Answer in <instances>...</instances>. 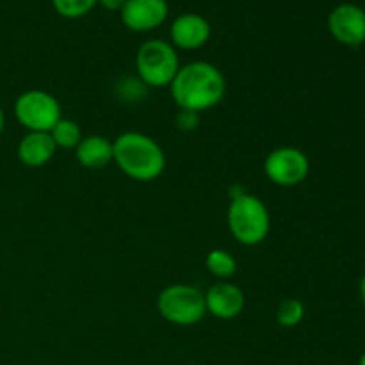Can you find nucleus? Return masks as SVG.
<instances>
[{
    "label": "nucleus",
    "mask_w": 365,
    "mask_h": 365,
    "mask_svg": "<svg viewBox=\"0 0 365 365\" xmlns=\"http://www.w3.org/2000/svg\"><path fill=\"white\" fill-rule=\"evenodd\" d=\"M48 134L52 135L53 145L63 150H75L78 146V143L82 141V130L77 121L64 120V118H61L53 125V128Z\"/></svg>",
    "instance_id": "14"
},
{
    "label": "nucleus",
    "mask_w": 365,
    "mask_h": 365,
    "mask_svg": "<svg viewBox=\"0 0 365 365\" xmlns=\"http://www.w3.org/2000/svg\"><path fill=\"white\" fill-rule=\"evenodd\" d=\"M57 146L48 132H29L18 145V159L29 168L45 166L53 159Z\"/></svg>",
    "instance_id": "12"
},
{
    "label": "nucleus",
    "mask_w": 365,
    "mask_h": 365,
    "mask_svg": "<svg viewBox=\"0 0 365 365\" xmlns=\"http://www.w3.org/2000/svg\"><path fill=\"white\" fill-rule=\"evenodd\" d=\"M171 41L182 50L202 48L210 38V24L196 13H184L177 16L170 29Z\"/></svg>",
    "instance_id": "10"
},
{
    "label": "nucleus",
    "mask_w": 365,
    "mask_h": 365,
    "mask_svg": "<svg viewBox=\"0 0 365 365\" xmlns=\"http://www.w3.org/2000/svg\"><path fill=\"white\" fill-rule=\"evenodd\" d=\"M98 0H52L57 13L64 18H81L88 14Z\"/></svg>",
    "instance_id": "17"
},
{
    "label": "nucleus",
    "mask_w": 365,
    "mask_h": 365,
    "mask_svg": "<svg viewBox=\"0 0 365 365\" xmlns=\"http://www.w3.org/2000/svg\"><path fill=\"white\" fill-rule=\"evenodd\" d=\"M14 116L29 132H50L61 120V106L50 93L29 89L14 102Z\"/></svg>",
    "instance_id": "6"
},
{
    "label": "nucleus",
    "mask_w": 365,
    "mask_h": 365,
    "mask_svg": "<svg viewBox=\"0 0 365 365\" xmlns=\"http://www.w3.org/2000/svg\"><path fill=\"white\" fill-rule=\"evenodd\" d=\"M177 127L184 132H191L198 127L200 123V118L198 113H192V110H178L177 114Z\"/></svg>",
    "instance_id": "18"
},
{
    "label": "nucleus",
    "mask_w": 365,
    "mask_h": 365,
    "mask_svg": "<svg viewBox=\"0 0 365 365\" xmlns=\"http://www.w3.org/2000/svg\"><path fill=\"white\" fill-rule=\"evenodd\" d=\"M120 13L125 27L135 32H148L166 21L170 6L168 0H127Z\"/></svg>",
    "instance_id": "9"
},
{
    "label": "nucleus",
    "mask_w": 365,
    "mask_h": 365,
    "mask_svg": "<svg viewBox=\"0 0 365 365\" xmlns=\"http://www.w3.org/2000/svg\"><path fill=\"white\" fill-rule=\"evenodd\" d=\"M359 365H365V351H364V355L360 356V360H359Z\"/></svg>",
    "instance_id": "22"
},
{
    "label": "nucleus",
    "mask_w": 365,
    "mask_h": 365,
    "mask_svg": "<svg viewBox=\"0 0 365 365\" xmlns=\"http://www.w3.org/2000/svg\"><path fill=\"white\" fill-rule=\"evenodd\" d=\"M113 163L127 177L139 182L155 180L166 168L159 143L141 132H125L113 141Z\"/></svg>",
    "instance_id": "2"
},
{
    "label": "nucleus",
    "mask_w": 365,
    "mask_h": 365,
    "mask_svg": "<svg viewBox=\"0 0 365 365\" xmlns=\"http://www.w3.org/2000/svg\"><path fill=\"white\" fill-rule=\"evenodd\" d=\"M227 223L235 241L245 246L260 245L271 230V216L266 203L250 192L230 200Z\"/></svg>",
    "instance_id": "3"
},
{
    "label": "nucleus",
    "mask_w": 365,
    "mask_h": 365,
    "mask_svg": "<svg viewBox=\"0 0 365 365\" xmlns=\"http://www.w3.org/2000/svg\"><path fill=\"white\" fill-rule=\"evenodd\" d=\"M360 299H362V305L365 307V273L360 280Z\"/></svg>",
    "instance_id": "20"
},
{
    "label": "nucleus",
    "mask_w": 365,
    "mask_h": 365,
    "mask_svg": "<svg viewBox=\"0 0 365 365\" xmlns=\"http://www.w3.org/2000/svg\"><path fill=\"white\" fill-rule=\"evenodd\" d=\"M266 177L280 187L299 185L310 173V160L294 146H282L273 150L264 163Z\"/></svg>",
    "instance_id": "7"
},
{
    "label": "nucleus",
    "mask_w": 365,
    "mask_h": 365,
    "mask_svg": "<svg viewBox=\"0 0 365 365\" xmlns=\"http://www.w3.org/2000/svg\"><path fill=\"white\" fill-rule=\"evenodd\" d=\"M98 2L109 11H121L127 0H98Z\"/></svg>",
    "instance_id": "19"
},
{
    "label": "nucleus",
    "mask_w": 365,
    "mask_h": 365,
    "mask_svg": "<svg viewBox=\"0 0 365 365\" xmlns=\"http://www.w3.org/2000/svg\"><path fill=\"white\" fill-rule=\"evenodd\" d=\"M328 29L342 45H362L365 43V11L351 2L339 4L328 16Z\"/></svg>",
    "instance_id": "8"
},
{
    "label": "nucleus",
    "mask_w": 365,
    "mask_h": 365,
    "mask_svg": "<svg viewBox=\"0 0 365 365\" xmlns=\"http://www.w3.org/2000/svg\"><path fill=\"white\" fill-rule=\"evenodd\" d=\"M75 155L88 170H103L113 163V143L103 135H88L78 143Z\"/></svg>",
    "instance_id": "13"
},
{
    "label": "nucleus",
    "mask_w": 365,
    "mask_h": 365,
    "mask_svg": "<svg viewBox=\"0 0 365 365\" xmlns=\"http://www.w3.org/2000/svg\"><path fill=\"white\" fill-rule=\"evenodd\" d=\"M205 266L209 269L210 274L217 278H223V280H228L235 274L237 271V260L234 259L232 253H228L227 250H210L207 253V259H205Z\"/></svg>",
    "instance_id": "15"
},
{
    "label": "nucleus",
    "mask_w": 365,
    "mask_h": 365,
    "mask_svg": "<svg viewBox=\"0 0 365 365\" xmlns=\"http://www.w3.org/2000/svg\"><path fill=\"white\" fill-rule=\"evenodd\" d=\"M245 292L234 284L221 282L205 292L207 314L217 319H234L245 309Z\"/></svg>",
    "instance_id": "11"
},
{
    "label": "nucleus",
    "mask_w": 365,
    "mask_h": 365,
    "mask_svg": "<svg viewBox=\"0 0 365 365\" xmlns=\"http://www.w3.org/2000/svg\"><path fill=\"white\" fill-rule=\"evenodd\" d=\"M157 310L168 323L192 327L205 317V294L192 285H168L157 298Z\"/></svg>",
    "instance_id": "5"
},
{
    "label": "nucleus",
    "mask_w": 365,
    "mask_h": 365,
    "mask_svg": "<svg viewBox=\"0 0 365 365\" xmlns=\"http://www.w3.org/2000/svg\"><path fill=\"white\" fill-rule=\"evenodd\" d=\"M170 89L178 109L202 113L216 107L225 98L227 82L214 64L195 61L180 66Z\"/></svg>",
    "instance_id": "1"
},
{
    "label": "nucleus",
    "mask_w": 365,
    "mask_h": 365,
    "mask_svg": "<svg viewBox=\"0 0 365 365\" xmlns=\"http://www.w3.org/2000/svg\"><path fill=\"white\" fill-rule=\"evenodd\" d=\"M135 70L145 86L166 88L180 70L177 50L164 39H148L135 53Z\"/></svg>",
    "instance_id": "4"
},
{
    "label": "nucleus",
    "mask_w": 365,
    "mask_h": 365,
    "mask_svg": "<svg viewBox=\"0 0 365 365\" xmlns=\"http://www.w3.org/2000/svg\"><path fill=\"white\" fill-rule=\"evenodd\" d=\"M305 317V305L299 299L289 298L278 305L277 323L282 328H296Z\"/></svg>",
    "instance_id": "16"
},
{
    "label": "nucleus",
    "mask_w": 365,
    "mask_h": 365,
    "mask_svg": "<svg viewBox=\"0 0 365 365\" xmlns=\"http://www.w3.org/2000/svg\"><path fill=\"white\" fill-rule=\"evenodd\" d=\"M4 130V113H2V107H0V134Z\"/></svg>",
    "instance_id": "21"
}]
</instances>
